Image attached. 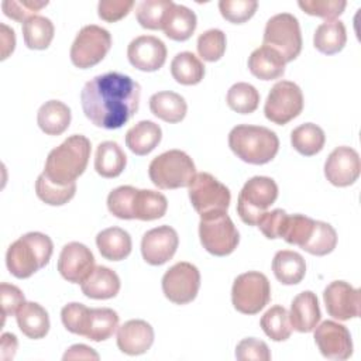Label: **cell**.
<instances>
[{"instance_id":"obj_1","label":"cell","mask_w":361,"mask_h":361,"mask_svg":"<svg viewBox=\"0 0 361 361\" xmlns=\"http://www.w3.org/2000/svg\"><path fill=\"white\" fill-rule=\"evenodd\" d=\"M140 83L128 75L107 72L85 83L80 103L85 116L106 130L123 127L138 110Z\"/></svg>"},{"instance_id":"obj_2","label":"cell","mask_w":361,"mask_h":361,"mask_svg":"<svg viewBox=\"0 0 361 361\" xmlns=\"http://www.w3.org/2000/svg\"><path fill=\"white\" fill-rule=\"evenodd\" d=\"M90 151V141L82 134H73L48 154L42 173L56 185L73 183L85 172Z\"/></svg>"},{"instance_id":"obj_3","label":"cell","mask_w":361,"mask_h":361,"mask_svg":"<svg viewBox=\"0 0 361 361\" xmlns=\"http://www.w3.org/2000/svg\"><path fill=\"white\" fill-rule=\"evenodd\" d=\"M52 240L39 231H31L16 240L7 250L6 265L10 274L18 279L30 278L44 268L52 255Z\"/></svg>"},{"instance_id":"obj_4","label":"cell","mask_w":361,"mask_h":361,"mask_svg":"<svg viewBox=\"0 0 361 361\" xmlns=\"http://www.w3.org/2000/svg\"><path fill=\"white\" fill-rule=\"evenodd\" d=\"M228 147L241 161L264 165L278 154L279 138L267 127L238 124L228 134Z\"/></svg>"},{"instance_id":"obj_5","label":"cell","mask_w":361,"mask_h":361,"mask_svg":"<svg viewBox=\"0 0 361 361\" xmlns=\"http://www.w3.org/2000/svg\"><path fill=\"white\" fill-rule=\"evenodd\" d=\"M148 175L151 182L159 189H178L192 183L196 168L186 152L169 149L151 161Z\"/></svg>"},{"instance_id":"obj_6","label":"cell","mask_w":361,"mask_h":361,"mask_svg":"<svg viewBox=\"0 0 361 361\" xmlns=\"http://www.w3.org/2000/svg\"><path fill=\"white\" fill-rule=\"evenodd\" d=\"M278 197V185L268 176H252L248 179L237 200V213L248 226H257L267 209Z\"/></svg>"},{"instance_id":"obj_7","label":"cell","mask_w":361,"mask_h":361,"mask_svg":"<svg viewBox=\"0 0 361 361\" xmlns=\"http://www.w3.org/2000/svg\"><path fill=\"white\" fill-rule=\"evenodd\" d=\"M262 45L275 49L285 62L296 59L302 51V34L298 18L290 13L272 16L267 21Z\"/></svg>"},{"instance_id":"obj_8","label":"cell","mask_w":361,"mask_h":361,"mask_svg":"<svg viewBox=\"0 0 361 361\" xmlns=\"http://www.w3.org/2000/svg\"><path fill=\"white\" fill-rule=\"evenodd\" d=\"M271 300V285L268 278L257 271H248L234 279L231 302L243 314H257Z\"/></svg>"},{"instance_id":"obj_9","label":"cell","mask_w":361,"mask_h":361,"mask_svg":"<svg viewBox=\"0 0 361 361\" xmlns=\"http://www.w3.org/2000/svg\"><path fill=\"white\" fill-rule=\"evenodd\" d=\"M189 199L200 217L227 213L231 193L226 185L207 172L196 173L189 185Z\"/></svg>"},{"instance_id":"obj_10","label":"cell","mask_w":361,"mask_h":361,"mask_svg":"<svg viewBox=\"0 0 361 361\" xmlns=\"http://www.w3.org/2000/svg\"><path fill=\"white\" fill-rule=\"evenodd\" d=\"M199 237L203 248L216 257L231 254L240 243V234L227 213L200 217Z\"/></svg>"},{"instance_id":"obj_11","label":"cell","mask_w":361,"mask_h":361,"mask_svg":"<svg viewBox=\"0 0 361 361\" xmlns=\"http://www.w3.org/2000/svg\"><path fill=\"white\" fill-rule=\"evenodd\" d=\"M111 48V35L106 28L90 24L85 25L76 34L71 47V61L79 69H87L97 65Z\"/></svg>"},{"instance_id":"obj_12","label":"cell","mask_w":361,"mask_h":361,"mask_svg":"<svg viewBox=\"0 0 361 361\" xmlns=\"http://www.w3.org/2000/svg\"><path fill=\"white\" fill-rule=\"evenodd\" d=\"M303 110L300 87L290 80L276 82L268 93L264 106L265 117L278 126H283L298 117Z\"/></svg>"},{"instance_id":"obj_13","label":"cell","mask_w":361,"mask_h":361,"mask_svg":"<svg viewBox=\"0 0 361 361\" xmlns=\"http://www.w3.org/2000/svg\"><path fill=\"white\" fill-rule=\"evenodd\" d=\"M200 288V272L190 262H176L162 276V292L175 305L192 302Z\"/></svg>"},{"instance_id":"obj_14","label":"cell","mask_w":361,"mask_h":361,"mask_svg":"<svg viewBox=\"0 0 361 361\" xmlns=\"http://www.w3.org/2000/svg\"><path fill=\"white\" fill-rule=\"evenodd\" d=\"M314 343L323 357L343 361L353 354V341L348 329L337 322L324 320L314 329Z\"/></svg>"},{"instance_id":"obj_15","label":"cell","mask_w":361,"mask_h":361,"mask_svg":"<svg viewBox=\"0 0 361 361\" xmlns=\"http://www.w3.org/2000/svg\"><path fill=\"white\" fill-rule=\"evenodd\" d=\"M323 299L327 313L334 319L350 320L360 316L361 295L360 290L348 282H330L323 292Z\"/></svg>"},{"instance_id":"obj_16","label":"cell","mask_w":361,"mask_h":361,"mask_svg":"<svg viewBox=\"0 0 361 361\" xmlns=\"http://www.w3.org/2000/svg\"><path fill=\"white\" fill-rule=\"evenodd\" d=\"M360 171L361 162L358 152L345 145L334 148L324 164V175L327 180L338 188L353 185L358 179Z\"/></svg>"},{"instance_id":"obj_17","label":"cell","mask_w":361,"mask_h":361,"mask_svg":"<svg viewBox=\"0 0 361 361\" xmlns=\"http://www.w3.org/2000/svg\"><path fill=\"white\" fill-rule=\"evenodd\" d=\"M179 237L175 228L159 226L148 230L141 240V254L149 265H162L176 252Z\"/></svg>"},{"instance_id":"obj_18","label":"cell","mask_w":361,"mask_h":361,"mask_svg":"<svg viewBox=\"0 0 361 361\" xmlns=\"http://www.w3.org/2000/svg\"><path fill=\"white\" fill-rule=\"evenodd\" d=\"M93 268L94 257L85 244L72 241L63 245L58 259V271L63 279L72 283H82Z\"/></svg>"},{"instance_id":"obj_19","label":"cell","mask_w":361,"mask_h":361,"mask_svg":"<svg viewBox=\"0 0 361 361\" xmlns=\"http://www.w3.org/2000/svg\"><path fill=\"white\" fill-rule=\"evenodd\" d=\"M127 58L138 71L154 72L164 66L166 61V47L154 35H140L128 44Z\"/></svg>"},{"instance_id":"obj_20","label":"cell","mask_w":361,"mask_h":361,"mask_svg":"<svg viewBox=\"0 0 361 361\" xmlns=\"http://www.w3.org/2000/svg\"><path fill=\"white\" fill-rule=\"evenodd\" d=\"M154 343V329L145 320H128L117 330V347L127 355L147 353Z\"/></svg>"},{"instance_id":"obj_21","label":"cell","mask_w":361,"mask_h":361,"mask_svg":"<svg viewBox=\"0 0 361 361\" xmlns=\"http://www.w3.org/2000/svg\"><path fill=\"white\" fill-rule=\"evenodd\" d=\"M320 316L319 300L312 290H303L293 298L289 312L292 329L299 333L313 331L320 322Z\"/></svg>"},{"instance_id":"obj_22","label":"cell","mask_w":361,"mask_h":361,"mask_svg":"<svg viewBox=\"0 0 361 361\" xmlns=\"http://www.w3.org/2000/svg\"><path fill=\"white\" fill-rule=\"evenodd\" d=\"M80 289L90 299H110L120 290V278L113 269L96 265L82 281Z\"/></svg>"},{"instance_id":"obj_23","label":"cell","mask_w":361,"mask_h":361,"mask_svg":"<svg viewBox=\"0 0 361 361\" xmlns=\"http://www.w3.org/2000/svg\"><path fill=\"white\" fill-rule=\"evenodd\" d=\"M285 63L281 54L265 45L254 49L248 56L250 72L261 80H272L283 76Z\"/></svg>"},{"instance_id":"obj_24","label":"cell","mask_w":361,"mask_h":361,"mask_svg":"<svg viewBox=\"0 0 361 361\" xmlns=\"http://www.w3.org/2000/svg\"><path fill=\"white\" fill-rule=\"evenodd\" d=\"M196 24V14L190 8L173 3L165 14L162 30L165 35L173 41H186L193 35Z\"/></svg>"},{"instance_id":"obj_25","label":"cell","mask_w":361,"mask_h":361,"mask_svg":"<svg viewBox=\"0 0 361 361\" xmlns=\"http://www.w3.org/2000/svg\"><path fill=\"white\" fill-rule=\"evenodd\" d=\"M161 127L149 120H141L126 133V145L135 155H147L161 142Z\"/></svg>"},{"instance_id":"obj_26","label":"cell","mask_w":361,"mask_h":361,"mask_svg":"<svg viewBox=\"0 0 361 361\" xmlns=\"http://www.w3.org/2000/svg\"><path fill=\"white\" fill-rule=\"evenodd\" d=\"M18 329L32 340L42 338L49 331L48 312L37 302H25L16 314Z\"/></svg>"},{"instance_id":"obj_27","label":"cell","mask_w":361,"mask_h":361,"mask_svg":"<svg viewBox=\"0 0 361 361\" xmlns=\"http://www.w3.org/2000/svg\"><path fill=\"white\" fill-rule=\"evenodd\" d=\"M96 245L103 258L109 261H121L131 252V237L120 227H109L96 235Z\"/></svg>"},{"instance_id":"obj_28","label":"cell","mask_w":361,"mask_h":361,"mask_svg":"<svg viewBox=\"0 0 361 361\" xmlns=\"http://www.w3.org/2000/svg\"><path fill=\"white\" fill-rule=\"evenodd\" d=\"M149 110L155 117L166 123L175 124L185 118L188 104L179 93L164 90L154 93L149 97Z\"/></svg>"},{"instance_id":"obj_29","label":"cell","mask_w":361,"mask_h":361,"mask_svg":"<svg viewBox=\"0 0 361 361\" xmlns=\"http://www.w3.org/2000/svg\"><path fill=\"white\" fill-rule=\"evenodd\" d=\"M272 271L281 283L296 285L305 278L306 262L299 252L281 250L272 259Z\"/></svg>"},{"instance_id":"obj_30","label":"cell","mask_w":361,"mask_h":361,"mask_svg":"<svg viewBox=\"0 0 361 361\" xmlns=\"http://www.w3.org/2000/svg\"><path fill=\"white\" fill-rule=\"evenodd\" d=\"M37 123L45 134L59 135L71 124V109L59 100H48L39 107Z\"/></svg>"},{"instance_id":"obj_31","label":"cell","mask_w":361,"mask_h":361,"mask_svg":"<svg viewBox=\"0 0 361 361\" xmlns=\"http://www.w3.org/2000/svg\"><path fill=\"white\" fill-rule=\"evenodd\" d=\"M127 165V157L121 147L114 141H104L97 145L94 169L103 178L118 176Z\"/></svg>"},{"instance_id":"obj_32","label":"cell","mask_w":361,"mask_h":361,"mask_svg":"<svg viewBox=\"0 0 361 361\" xmlns=\"http://www.w3.org/2000/svg\"><path fill=\"white\" fill-rule=\"evenodd\" d=\"M347 42L345 25L340 20H330L322 23L313 37L314 48L326 55H333L340 52Z\"/></svg>"},{"instance_id":"obj_33","label":"cell","mask_w":361,"mask_h":361,"mask_svg":"<svg viewBox=\"0 0 361 361\" xmlns=\"http://www.w3.org/2000/svg\"><path fill=\"white\" fill-rule=\"evenodd\" d=\"M168 209V200L161 192L137 189L133 200V217L144 221L161 219Z\"/></svg>"},{"instance_id":"obj_34","label":"cell","mask_w":361,"mask_h":361,"mask_svg":"<svg viewBox=\"0 0 361 361\" xmlns=\"http://www.w3.org/2000/svg\"><path fill=\"white\" fill-rule=\"evenodd\" d=\"M118 327V314L110 307L90 309L85 329L86 338L92 341H104L110 338Z\"/></svg>"},{"instance_id":"obj_35","label":"cell","mask_w":361,"mask_h":361,"mask_svg":"<svg viewBox=\"0 0 361 361\" xmlns=\"http://www.w3.org/2000/svg\"><path fill=\"white\" fill-rule=\"evenodd\" d=\"M171 73L178 83L192 86L202 82L204 76V65L195 54L185 51L173 56L171 62Z\"/></svg>"},{"instance_id":"obj_36","label":"cell","mask_w":361,"mask_h":361,"mask_svg":"<svg viewBox=\"0 0 361 361\" xmlns=\"http://www.w3.org/2000/svg\"><path fill=\"white\" fill-rule=\"evenodd\" d=\"M290 142L299 154L305 157H312L323 149L326 135L319 126L313 123H305L293 128V131L290 133Z\"/></svg>"},{"instance_id":"obj_37","label":"cell","mask_w":361,"mask_h":361,"mask_svg":"<svg viewBox=\"0 0 361 361\" xmlns=\"http://www.w3.org/2000/svg\"><path fill=\"white\" fill-rule=\"evenodd\" d=\"M54 24L49 18L34 16L23 23V38L30 49H47L54 38Z\"/></svg>"},{"instance_id":"obj_38","label":"cell","mask_w":361,"mask_h":361,"mask_svg":"<svg viewBox=\"0 0 361 361\" xmlns=\"http://www.w3.org/2000/svg\"><path fill=\"white\" fill-rule=\"evenodd\" d=\"M259 324L264 333L274 341H285L292 334L289 313L281 305H275L271 309H268L261 317Z\"/></svg>"},{"instance_id":"obj_39","label":"cell","mask_w":361,"mask_h":361,"mask_svg":"<svg viewBox=\"0 0 361 361\" xmlns=\"http://www.w3.org/2000/svg\"><path fill=\"white\" fill-rule=\"evenodd\" d=\"M337 245V233L329 223L314 220L313 231L307 241L300 247L306 252L317 257L330 254Z\"/></svg>"},{"instance_id":"obj_40","label":"cell","mask_w":361,"mask_h":361,"mask_svg":"<svg viewBox=\"0 0 361 361\" xmlns=\"http://www.w3.org/2000/svg\"><path fill=\"white\" fill-rule=\"evenodd\" d=\"M228 107L240 114H250L257 110L259 104L258 90L245 82L234 83L226 96Z\"/></svg>"},{"instance_id":"obj_41","label":"cell","mask_w":361,"mask_h":361,"mask_svg":"<svg viewBox=\"0 0 361 361\" xmlns=\"http://www.w3.org/2000/svg\"><path fill=\"white\" fill-rule=\"evenodd\" d=\"M76 192V182L69 185H56L51 182L44 173L37 178L35 193L37 196L49 206H62L68 203Z\"/></svg>"},{"instance_id":"obj_42","label":"cell","mask_w":361,"mask_h":361,"mask_svg":"<svg viewBox=\"0 0 361 361\" xmlns=\"http://www.w3.org/2000/svg\"><path fill=\"white\" fill-rule=\"evenodd\" d=\"M172 4V0H144L137 6V21L142 28L162 30L165 14Z\"/></svg>"},{"instance_id":"obj_43","label":"cell","mask_w":361,"mask_h":361,"mask_svg":"<svg viewBox=\"0 0 361 361\" xmlns=\"http://www.w3.org/2000/svg\"><path fill=\"white\" fill-rule=\"evenodd\" d=\"M313 226L314 220L305 214H288L281 233V238H283L288 244L302 247L310 237Z\"/></svg>"},{"instance_id":"obj_44","label":"cell","mask_w":361,"mask_h":361,"mask_svg":"<svg viewBox=\"0 0 361 361\" xmlns=\"http://www.w3.org/2000/svg\"><path fill=\"white\" fill-rule=\"evenodd\" d=\"M226 34L219 28H210L197 38L199 56L207 62L219 61L226 52Z\"/></svg>"},{"instance_id":"obj_45","label":"cell","mask_w":361,"mask_h":361,"mask_svg":"<svg viewBox=\"0 0 361 361\" xmlns=\"http://www.w3.org/2000/svg\"><path fill=\"white\" fill-rule=\"evenodd\" d=\"M137 188L134 186H118L113 189L107 196L109 212L121 220H133V200Z\"/></svg>"},{"instance_id":"obj_46","label":"cell","mask_w":361,"mask_h":361,"mask_svg":"<svg viewBox=\"0 0 361 361\" xmlns=\"http://www.w3.org/2000/svg\"><path fill=\"white\" fill-rule=\"evenodd\" d=\"M258 1L255 0H220L219 10L230 23L243 24L248 21L257 11Z\"/></svg>"},{"instance_id":"obj_47","label":"cell","mask_w":361,"mask_h":361,"mask_svg":"<svg viewBox=\"0 0 361 361\" xmlns=\"http://www.w3.org/2000/svg\"><path fill=\"white\" fill-rule=\"evenodd\" d=\"M298 6L309 16H316L326 18V21L338 17L347 3L344 0H299Z\"/></svg>"},{"instance_id":"obj_48","label":"cell","mask_w":361,"mask_h":361,"mask_svg":"<svg viewBox=\"0 0 361 361\" xmlns=\"http://www.w3.org/2000/svg\"><path fill=\"white\" fill-rule=\"evenodd\" d=\"M90 309L85 306L83 303L72 302L62 307L61 310V319L65 326V329L73 334L85 336V329L87 323Z\"/></svg>"},{"instance_id":"obj_49","label":"cell","mask_w":361,"mask_h":361,"mask_svg":"<svg viewBox=\"0 0 361 361\" xmlns=\"http://www.w3.org/2000/svg\"><path fill=\"white\" fill-rule=\"evenodd\" d=\"M48 1H38V0H4L1 3L3 13L16 21L25 23L28 18L37 16V13L45 7Z\"/></svg>"},{"instance_id":"obj_50","label":"cell","mask_w":361,"mask_h":361,"mask_svg":"<svg viewBox=\"0 0 361 361\" xmlns=\"http://www.w3.org/2000/svg\"><path fill=\"white\" fill-rule=\"evenodd\" d=\"M235 358L240 361H269L271 353L262 340L247 337L237 344Z\"/></svg>"},{"instance_id":"obj_51","label":"cell","mask_w":361,"mask_h":361,"mask_svg":"<svg viewBox=\"0 0 361 361\" xmlns=\"http://www.w3.org/2000/svg\"><path fill=\"white\" fill-rule=\"evenodd\" d=\"M286 217H288V213L282 209H275L272 212H265L261 216V219L258 220L257 227L269 240L281 238V233H282Z\"/></svg>"},{"instance_id":"obj_52","label":"cell","mask_w":361,"mask_h":361,"mask_svg":"<svg viewBox=\"0 0 361 361\" xmlns=\"http://www.w3.org/2000/svg\"><path fill=\"white\" fill-rule=\"evenodd\" d=\"M0 300L3 310V323L7 316L17 314L18 309L25 303L24 293L16 285L1 282L0 285Z\"/></svg>"},{"instance_id":"obj_53","label":"cell","mask_w":361,"mask_h":361,"mask_svg":"<svg viewBox=\"0 0 361 361\" xmlns=\"http://www.w3.org/2000/svg\"><path fill=\"white\" fill-rule=\"evenodd\" d=\"M133 7V0H102L97 4V14L107 23H116L124 18Z\"/></svg>"},{"instance_id":"obj_54","label":"cell","mask_w":361,"mask_h":361,"mask_svg":"<svg viewBox=\"0 0 361 361\" xmlns=\"http://www.w3.org/2000/svg\"><path fill=\"white\" fill-rule=\"evenodd\" d=\"M99 358H100L99 354L93 348L85 344L71 345L63 354L65 361L66 360H99Z\"/></svg>"},{"instance_id":"obj_55","label":"cell","mask_w":361,"mask_h":361,"mask_svg":"<svg viewBox=\"0 0 361 361\" xmlns=\"http://www.w3.org/2000/svg\"><path fill=\"white\" fill-rule=\"evenodd\" d=\"M18 341L17 337L11 333H3L1 334V344H0V358L3 361L13 360L17 353Z\"/></svg>"},{"instance_id":"obj_56","label":"cell","mask_w":361,"mask_h":361,"mask_svg":"<svg viewBox=\"0 0 361 361\" xmlns=\"http://www.w3.org/2000/svg\"><path fill=\"white\" fill-rule=\"evenodd\" d=\"M1 28V59H6L13 51H14V47H16V34L14 31L7 27L6 24H1L0 25Z\"/></svg>"}]
</instances>
